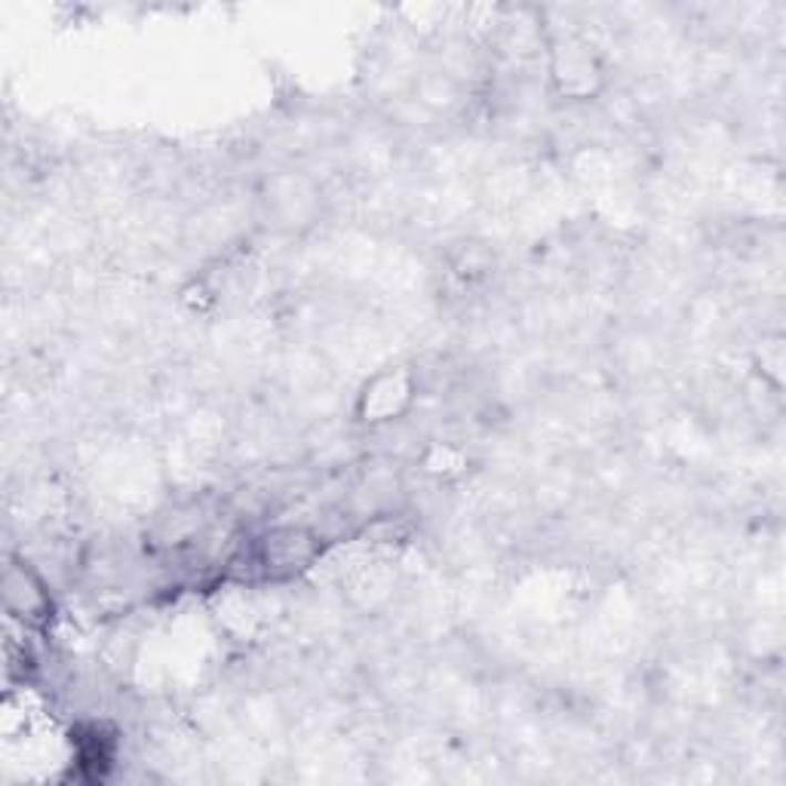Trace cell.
<instances>
[{
  "label": "cell",
  "mask_w": 786,
  "mask_h": 786,
  "mask_svg": "<svg viewBox=\"0 0 786 786\" xmlns=\"http://www.w3.org/2000/svg\"><path fill=\"white\" fill-rule=\"evenodd\" d=\"M308 559H311V547H308V538L301 531H277L273 538H268L265 566L271 571H292L299 569V562H308Z\"/></svg>",
  "instance_id": "cell-2"
},
{
  "label": "cell",
  "mask_w": 786,
  "mask_h": 786,
  "mask_svg": "<svg viewBox=\"0 0 786 786\" xmlns=\"http://www.w3.org/2000/svg\"><path fill=\"white\" fill-rule=\"evenodd\" d=\"M3 587H7V599L22 597V606H15L13 611H22L25 621L46 618L43 611H46V606H50V599H46V593H43V583L38 581L31 571L22 569V566H10Z\"/></svg>",
  "instance_id": "cell-1"
}]
</instances>
